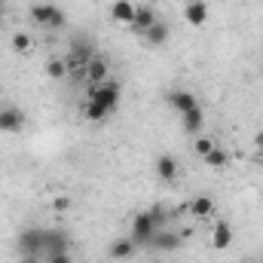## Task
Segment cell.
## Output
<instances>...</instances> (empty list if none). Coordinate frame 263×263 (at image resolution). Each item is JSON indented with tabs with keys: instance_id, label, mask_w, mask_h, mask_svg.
Returning a JSON list of instances; mask_svg holds the SVG:
<instances>
[{
	"instance_id": "6da1fadb",
	"label": "cell",
	"mask_w": 263,
	"mask_h": 263,
	"mask_svg": "<svg viewBox=\"0 0 263 263\" xmlns=\"http://www.w3.org/2000/svg\"><path fill=\"white\" fill-rule=\"evenodd\" d=\"M120 95H123V89H120V83H117L114 77H110L107 83H101V86H92V89H89V98H86V104H83V117H86L89 123H104L107 117L117 114Z\"/></svg>"
},
{
	"instance_id": "7a4b0ae2",
	"label": "cell",
	"mask_w": 263,
	"mask_h": 263,
	"mask_svg": "<svg viewBox=\"0 0 263 263\" xmlns=\"http://www.w3.org/2000/svg\"><path fill=\"white\" fill-rule=\"evenodd\" d=\"M15 248H18V257H46L43 227H25V230H18Z\"/></svg>"
},
{
	"instance_id": "3957f363",
	"label": "cell",
	"mask_w": 263,
	"mask_h": 263,
	"mask_svg": "<svg viewBox=\"0 0 263 263\" xmlns=\"http://www.w3.org/2000/svg\"><path fill=\"white\" fill-rule=\"evenodd\" d=\"M107 80H110V59L101 55V52H95V55L89 59V65L83 67V80H80V83H86V86L92 89V86H101V83H107Z\"/></svg>"
},
{
	"instance_id": "277c9868",
	"label": "cell",
	"mask_w": 263,
	"mask_h": 263,
	"mask_svg": "<svg viewBox=\"0 0 263 263\" xmlns=\"http://www.w3.org/2000/svg\"><path fill=\"white\" fill-rule=\"evenodd\" d=\"M95 55V49L89 46V43H73L70 49H67V55H65V62H67V70H70V77L73 80H83V67L89 65V59Z\"/></svg>"
},
{
	"instance_id": "5b68a950",
	"label": "cell",
	"mask_w": 263,
	"mask_h": 263,
	"mask_svg": "<svg viewBox=\"0 0 263 263\" xmlns=\"http://www.w3.org/2000/svg\"><path fill=\"white\" fill-rule=\"evenodd\" d=\"M25 123H28V117H25L22 107H15V104L0 107V135H18L25 129Z\"/></svg>"
},
{
	"instance_id": "8992f818",
	"label": "cell",
	"mask_w": 263,
	"mask_h": 263,
	"mask_svg": "<svg viewBox=\"0 0 263 263\" xmlns=\"http://www.w3.org/2000/svg\"><path fill=\"white\" fill-rule=\"evenodd\" d=\"M153 233H156V223H153V217L147 214V208L138 211V214L132 217V242H135V245H150Z\"/></svg>"
},
{
	"instance_id": "52a82bcc",
	"label": "cell",
	"mask_w": 263,
	"mask_h": 263,
	"mask_svg": "<svg viewBox=\"0 0 263 263\" xmlns=\"http://www.w3.org/2000/svg\"><path fill=\"white\" fill-rule=\"evenodd\" d=\"M181 242H184V236H181V233H175V230L162 227V230H156V233H153V239H150V248H153V251H159V254H165V251H175V248H181Z\"/></svg>"
},
{
	"instance_id": "ba28073f",
	"label": "cell",
	"mask_w": 263,
	"mask_h": 263,
	"mask_svg": "<svg viewBox=\"0 0 263 263\" xmlns=\"http://www.w3.org/2000/svg\"><path fill=\"white\" fill-rule=\"evenodd\" d=\"M168 107H172L178 117H184V114H190V110L199 107V98L190 89H175V92H168Z\"/></svg>"
},
{
	"instance_id": "9c48e42d",
	"label": "cell",
	"mask_w": 263,
	"mask_h": 263,
	"mask_svg": "<svg viewBox=\"0 0 263 263\" xmlns=\"http://www.w3.org/2000/svg\"><path fill=\"white\" fill-rule=\"evenodd\" d=\"M153 168H156V178L165 181V184H175L178 175H181V165H178V159L172 153H159L156 162H153Z\"/></svg>"
},
{
	"instance_id": "30bf717a",
	"label": "cell",
	"mask_w": 263,
	"mask_h": 263,
	"mask_svg": "<svg viewBox=\"0 0 263 263\" xmlns=\"http://www.w3.org/2000/svg\"><path fill=\"white\" fill-rule=\"evenodd\" d=\"M233 236H236V233H233V223H230V220H217V223L211 227V239H208V242H211L214 251H227V248L233 245Z\"/></svg>"
},
{
	"instance_id": "8fae6325",
	"label": "cell",
	"mask_w": 263,
	"mask_h": 263,
	"mask_svg": "<svg viewBox=\"0 0 263 263\" xmlns=\"http://www.w3.org/2000/svg\"><path fill=\"white\" fill-rule=\"evenodd\" d=\"M156 22H159V18H156V9H153V6H147V3H141V6L135 9V22L129 25V31L144 37V31H150Z\"/></svg>"
},
{
	"instance_id": "7c38bea8",
	"label": "cell",
	"mask_w": 263,
	"mask_h": 263,
	"mask_svg": "<svg viewBox=\"0 0 263 263\" xmlns=\"http://www.w3.org/2000/svg\"><path fill=\"white\" fill-rule=\"evenodd\" d=\"M135 251H138V245L132 242V236H123V239H114L110 245H107V257L110 260H132L135 257Z\"/></svg>"
},
{
	"instance_id": "4fadbf2b",
	"label": "cell",
	"mask_w": 263,
	"mask_h": 263,
	"mask_svg": "<svg viewBox=\"0 0 263 263\" xmlns=\"http://www.w3.org/2000/svg\"><path fill=\"white\" fill-rule=\"evenodd\" d=\"M135 3L132 0H114L110 3V18L117 22V25H123V28H129L132 22H135Z\"/></svg>"
},
{
	"instance_id": "5bb4252c",
	"label": "cell",
	"mask_w": 263,
	"mask_h": 263,
	"mask_svg": "<svg viewBox=\"0 0 263 263\" xmlns=\"http://www.w3.org/2000/svg\"><path fill=\"white\" fill-rule=\"evenodd\" d=\"M184 18H187L190 28H202V25L208 22V3H205V0H190V3L184 6Z\"/></svg>"
},
{
	"instance_id": "9a60e30c",
	"label": "cell",
	"mask_w": 263,
	"mask_h": 263,
	"mask_svg": "<svg viewBox=\"0 0 263 263\" xmlns=\"http://www.w3.org/2000/svg\"><path fill=\"white\" fill-rule=\"evenodd\" d=\"M43 245H46V254L70 251V239H67L65 230H43Z\"/></svg>"
},
{
	"instance_id": "2e32d148",
	"label": "cell",
	"mask_w": 263,
	"mask_h": 263,
	"mask_svg": "<svg viewBox=\"0 0 263 263\" xmlns=\"http://www.w3.org/2000/svg\"><path fill=\"white\" fill-rule=\"evenodd\" d=\"M181 129L187 132V135H202V129H205V110H202V104H199L196 110H190V114L181 117Z\"/></svg>"
},
{
	"instance_id": "e0dca14e",
	"label": "cell",
	"mask_w": 263,
	"mask_h": 263,
	"mask_svg": "<svg viewBox=\"0 0 263 263\" xmlns=\"http://www.w3.org/2000/svg\"><path fill=\"white\" fill-rule=\"evenodd\" d=\"M214 208H217V205H214V199L205 196V193H202V196H193V199H190V214H193L196 220H205V217H211V214H214Z\"/></svg>"
},
{
	"instance_id": "ac0fdd59",
	"label": "cell",
	"mask_w": 263,
	"mask_h": 263,
	"mask_svg": "<svg viewBox=\"0 0 263 263\" xmlns=\"http://www.w3.org/2000/svg\"><path fill=\"white\" fill-rule=\"evenodd\" d=\"M43 70H46V77L49 80H65V77H70V70H67V62H65V55H49L46 59V65H43Z\"/></svg>"
},
{
	"instance_id": "d6986e66",
	"label": "cell",
	"mask_w": 263,
	"mask_h": 263,
	"mask_svg": "<svg viewBox=\"0 0 263 263\" xmlns=\"http://www.w3.org/2000/svg\"><path fill=\"white\" fill-rule=\"evenodd\" d=\"M52 9H55V3H34V6L28 9V15H31V22H34L37 28H49Z\"/></svg>"
},
{
	"instance_id": "ffe728a7",
	"label": "cell",
	"mask_w": 263,
	"mask_h": 263,
	"mask_svg": "<svg viewBox=\"0 0 263 263\" xmlns=\"http://www.w3.org/2000/svg\"><path fill=\"white\" fill-rule=\"evenodd\" d=\"M34 34H28V31H15L12 37H9V46H12V52L15 55H28L31 49H34Z\"/></svg>"
},
{
	"instance_id": "44dd1931",
	"label": "cell",
	"mask_w": 263,
	"mask_h": 263,
	"mask_svg": "<svg viewBox=\"0 0 263 263\" xmlns=\"http://www.w3.org/2000/svg\"><path fill=\"white\" fill-rule=\"evenodd\" d=\"M144 40H147L150 46H162V43L168 40V25H165V22H156L150 31H144Z\"/></svg>"
},
{
	"instance_id": "7402d4cb",
	"label": "cell",
	"mask_w": 263,
	"mask_h": 263,
	"mask_svg": "<svg viewBox=\"0 0 263 263\" xmlns=\"http://www.w3.org/2000/svg\"><path fill=\"white\" fill-rule=\"evenodd\" d=\"M202 162H205L208 168H223V165H230V153H227L223 147H214V150H211Z\"/></svg>"
},
{
	"instance_id": "603a6c76",
	"label": "cell",
	"mask_w": 263,
	"mask_h": 263,
	"mask_svg": "<svg viewBox=\"0 0 263 263\" xmlns=\"http://www.w3.org/2000/svg\"><path fill=\"white\" fill-rule=\"evenodd\" d=\"M214 147H217V141H214L211 135H205V132H202V135H196V141H193V150H196L199 159H205V156H208Z\"/></svg>"
},
{
	"instance_id": "cb8c5ba5",
	"label": "cell",
	"mask_w": 263,
	"mask_h": 263,
	"mask_svg": "<svg viewBox=\"0 0 263 263\" xmlns=\"http://www.w3.org/2000/svg\"><path fill=\"white\" fill-rule=\"evenodd\" d=\"M147 214L153 217V223H156V230H162V227H168V211H165V208H162L159 202H156V205H150V208H147Z\"/></svg>"
},
{
	"instance_id": "d4e9b609",
	"label": "cell",
	"mask_w": 263,
	"mask_h": 263,
	"mask_svg": "<svg viewBox=\"0 0 263 263\" xmlns=\"http://www.w3.org/2000/svg\"><path fill=\"white\" fill-rule=\"evenodd\" d=\"M70 205H73V199L67 196V193L52 196V211H55V214H65V211H70Z\"/></svg>"
},
{
	"instance_id": "484cf974",
	"label": "cell",
	"mask_w": 263,
	"mask_h": 263,
	"mask_svg": "<svg viewBox=\"0 0 263 263\" xmlns=\"http://www.w3.org/2000/svg\"><path fill=\"white\" fill-rule=\"evenodd\" d=\"M65 25H67L65 9H62V6H55V9H52V18H49V31H59V28H65Z\"/></svg>"
},
{
	"instance_id": "4316f807",
	"label": "cell",
	"mask_w": 263,
	"mask_h": 263,
	"mask_svg": "<svg viewBox=\"0 0 263 263\" xmlns=\"http://www.w3.org/2000/svg\"><path fill=\"white\" fill-rule=\"evenodd\" d=\"M43 263H73V257H70V251H55V254H46Z\"/></svg>"
},
{
	"instance_id": "83f0119b",
	"label": "cell",
	"mask_w": 263,
	"mask_h": 263,
	"mask_svg": "<svg viewBox=\"0 0 263 263\" xmlns=\"http://www.w3.org/2000/svg\"><path fill=\"white\" fill-rule=\"evenodd\" d=\"M18 263H43V257H18Z\"/></svg>"
},
{
	"instance_id": "f1b7e54d",
	"label": "cell",
	"mask_w": 263,
	"mask_h": 263,
	"mask_svg": "<svg viewBox=\"0 0 263 263\" xmlns=\"http://www.w3.org/2000/svg\"><path fill=\"white\" fill-rule=\"evenodd\" d=\"M0 25H3V9H0Z\"/></svg>"
},
{
	"instance_id": "f546056e",
	"label": "cell",
	"mask_w": 263,
	"mask_h": 263,
	"mask_svg": "<svg viewBox=\"0 0 263 263\" xmlns=\"http://www.w3.org/2000/svg\"><path fill=\"white\" fill-rule=\"evenodd\" d=\"M251 263H263V260H251Z\"/></svg>"
},
{
	"instance_id": "4dcf8cb0",
	"label": "cell",
	"mask_w": 263,
	"mask_h": 263,
	"mask_svg": "<svg viewBox=\"0 0 263 263\" xmlns=\"http://www.w3.org/2000/svg\"><path fill=\"white\" fill-rule=\"evenodd\" d=\"M260 144H263V138H260Z\"/></svg>"
}]
</instances>
